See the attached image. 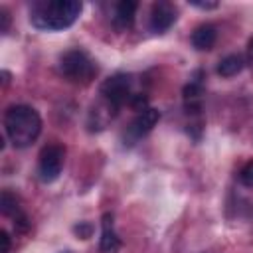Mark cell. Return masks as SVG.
Segmentation results:
<instances>
[{"label":"cell","instance_id":"6da1fadb","mask_svg":"<svg viewBox=\"0 0 253 253\" xmlns=\"http://www.w3.org/2000/svg\"><path fill=\"white\" fill-rule=\"evenodd\" d=\"M81 2L77 0H51V2H36L30 12V22L38 30L57 32L69 28L77 16L81 14Z\"/></svg>","mask_w":253,"mask_h":253},{"label":"cell","instance_id":"7a4b0ae2","mask_svg":"<svg viewBox=\"0 0 253 253\" xmlns=\"http://www.w3.org/2000/svg\"><path fill=\"white\" fill-rule=\"evenodd\" d=\"M4 128L10 142L18 148H26L36 142L42 132V119L30 105H12L4 113Z\"/></svg>","mask_w":253,"mask_h":253},{"label":"cell","instance_id":"3957f363","mask_svg":"<svg viewBox=\"0 0 253 253\" xmlns=\"http://www.w3.org/2000/svg\"><path fill=\"white\" fill-rule=\"evenodd\" d=\"M59 69L63 77H67L71 83L87 85L93 81L97 75V65L95 61L83 51V49H69L61 55L59 59Z\"/></svg>","mask_w":253,"mask_h":253},{"label":"cell","instance_id":"277c9868","mask_svg":"<svg viewBox=\"0 0 253 253\" xmlns=\"http://www.w3.org/2000/svg\"><path fill=\"white\" fill-rule=\"evenodd\" d=\"M101 97L103 101L113 107L115 111L121 109L125 103H130L132 99V77L126 73H117L101 83Z\"/></svg>","mask_w":253,"mask_h":253},{"label":"cell","instance_id":"5b68a950","mask_svg":"<svg viewBox=\"0 0 253 253\" xmlns=\"http://www.w3.org/2000/svg\"><path fill=\"white\" fill-rule=\"evenodd\" d=\"M65 162V148L59 144H47L40 152L38 160V176L42 182H53L59 178Z\"/></svg>","mask_w":253,"mask_h":253},{"label":"cell","instance_id":"8992f818","mask_svg":"<svg viewBox=\"0 0 253 253\" xmlns=\"http://www.w3.org/2000/svg\"><path fill=\"white\" fill-rule=\"evenodd\" d=\"M178 18V10L172 2L160 0L154 2L150 8V18H148V28L152 34H164Z\"/></svg>","mask_w":253,"mask_h":253},{"label":"cell","instance_id":"52a82bcc","mask_svg":"<svg viewBox=\"0 0 253 253\" xmlns=\"http://www.w3.org/2000/svg\"><path fill=\"white\" fill-rule=\"evenodd\" d=\"M158 119H160V111H158V109H152V107L144 109V111L138 113V115L132 119V123L128 125V134H130L132 138H140V136L148 134V132L156 126Z\"/></svg>","mask_w":253,"mask_h":253},{"label":"cell","instance_id":"ba28073f","mask_svg":"<svg viewBox=\"0 0 253 253\" xmlns=\"http://www.w3.org/2000/svg\"><path fill=\"white\" fill-rule=\"evenodd\" d=\"M121 239L113 229V215L105 213L101 217V239H99V253H119Z\"/></svg>","mask_w":253,"mask_h":253},{"label":"cell","instance_id":"9c48e42d","mask_svg":"<svg viewBox=\"0 0 253 253\" xmlns=\"http://www.w3.org/2000/svg\"><path fill=\"white\" fill-rule=\"evenodd\" d=\"M184 97V107L188 115H200L202 111V99H204V85L200 79H192L188 85L182 89Z\"/></svg>","mask_w":253,"mask_h":253},{"label":"cell","instance_id":"30bf717a","mask_svg":"<svg viewBox=\"0 0 253 253\" xmlns=\"http://www.w3.org/2000/svg\"><path fill=\"white\" fill-rule=\"evenodd\" d=\"M138 4L132 0H123L117 4L115 8V16H113V26L117 30H128L134 22V14H136Z\"/></svg>","mask_w":253,"mask_h":253},{"label":"cell","instance_id":"8fae6325","mask_svg":"<svg viewBox=\"0 0 253 253\" xmlns=\"http://www.w3.org/2000/svg\"><path fill=\"white\" fill-rule=\"evenodd\" d=\"M217 40V30L211 24H202L192 32V45L200 51H208L213 47Z\"/></svg>","mask_w":253,"mask_h":253},{"label":"cell","instance_id":"7c38bea8","mask_svg":"<svg viewBox=\"0 0 253 253\" xmlns=\"http://www.w3.org/2000/svg\"><path fill=\"white\" fill-rule=\"evenodd\" d=\"M245 67V57L241 53H229L225 55L219 65H217V73L221 77H233L237 73H241V69Z\"/></svg>","mask_w":253,"mask_h":253},{"label":"cell","instance_id":"4fadbf2b","mask_svg":"<svg viewBox=\"0 0 253 253\" xmlns=\"http://www.w3.org/2000/svg\"><path fill=\"white\" fill-rule=\"evenodd\" d=\"M0 210H2L4 215L12 217V219H14L16 215H20L22 210H20V200H18V196L12 194L10 190H4L2 196H0Z\"/></svg>","mask_w":253,"mask_h":253},{"label":"cell","instance_id":"5bb4252c","mask_svg":"<svg viewBox=\"0 0 253 253\" xmlns=\"http://www.w3.org/2000/svg\"><path fill=\"white\" fill-rule=\"evenodd\" d=\"M73 231H75V235H79L81 239H89V237L93 235V225H91L89 221H81L79 225L73 227Z\"/></svg>","mask_w":253,"mask_h":253},{"label":"cell","instance_id":"9a60e30c","mask_svg":"<svg viewBox=\"0 0 253 253\" xmlns=\"http://www.w3.org/2000/svg\"><path fill=\"white\" fill-rule=\"evenodd\" d=\"M239 180L245 184V186H249V188H253V162H249L243 170H241V174H239Z\"/></svg>","mask_w":253,"mask_h":253},{"label":"cell","instance_id":"2e32d148","mask_svg":"<svg viewBox=\"0 0 253 253\" xmlns=\"http://www.w3.org/2000/svg\"><path fill=\"white\" fill-rule=\"evenodd\" d=\"M190 4L196 6V8H202V10H213V8H217V2H198V0H190Z\"/></svg>","mask_w":253,"mask_h":253},{"label":"cell","instance_id":"e0dca14e","mask_svg":"<svg viewBox=\"0 0 253 253\" xmlns=\"http://www.w3.org/2000/svg\"><path fill=\"white\" fill-rule=\"evenodd\" d=\"M0 241H2V253H10V235L8 231H0Z\"/></svg>","mask_w":253,"mask_h":253},{"label":"cell","instance_id":"ac0fdd59","mask_svg":"<svg viewBox=\"0 0 253 253\" xmlns=\"http://www.w3.org/2000/svg\"><path fill=\"white\" fill-rule=\"evenodd\" d=\"M0 18H2V26H0V32H8V26H10V16H8V12L2 8L0 10Z\"/></svg>","mask_w":253,"mask_h":253},{"label":"cell","instance_id":"d6986e66","mask_svg":"<svg viewBox=\"0 0 253 253\" xmlns=\"http://www.w3.org/2000/svg\"><path fill=\"white\" fill-rule=\"evenodd\" d=\"M8 81H10V73L8 71H2V83H4V87L8 85Z\"/></svg>","mask_w":253,"mask_h":253},{"label":"cell","instance_id":"ffe728a7","mask_svg":"<svg viewBox=\"0 0 253 253\" xmlns=\"http://www.w3.org/2000/svg\"><path fill=\"white\" fill-rule=\"evenodd\" d=\"M249 57H251V59H253V40H251V42H249Z\"/></svg>","mask_w":253,"mask_h":253}]
</instances>
